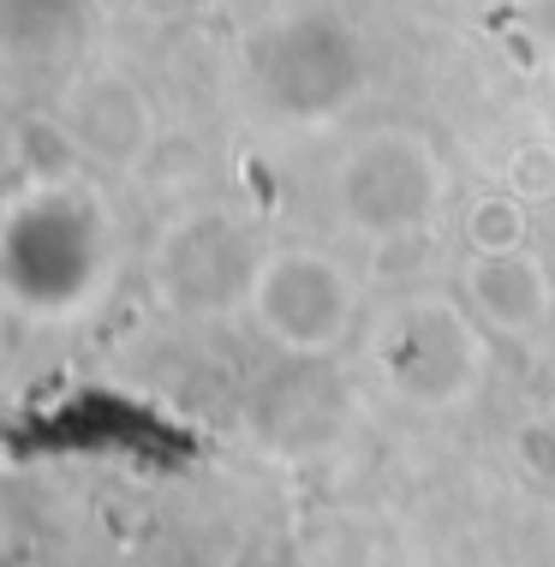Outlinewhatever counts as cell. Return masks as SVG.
Returning <instances> with one entry per match:
<instances>
[{"label":"cell","instance_id":"6da1fadb","mask_svg":"<svg viewBox=\"0 0 555 567\" xmlns=\"http://www.w3.org/2000/svg\"><path fill=\"white\" fill-rule=\"evenodd\" d=\"M114 281V216L79 174L37 179L0 216V293L30 323H66Z\"/></svg>","mask_w":555,"mask_h":567},{"label":"cell","instance_id":"7a4b0ae2","mask_svg":"<svg viewBox=\"0 0 555 567\" xmlns=\"http://www.w3.org/2000/svg\"><path fill=\"white\" fill-rule=\"evenodd\" d=\"M370 364L382 389L412 412H460L484 394L490 377V329L466 299L419 293L400 299L370 329Z\"/></svg>","mask_w":555,"mask_h":567},{"label":"cell","instance_id":"3957f363","mask_svg":"<svg viewBox=\"0 0 555 567\" xmlns=\"http://www.w3.org/2000/svg\"><path fill=\"white\" fill-rule=\"evenodd\" d=\"M442 197H449V162L424 132L407 126L352 137L329 174L335 221L370 245L419 239L442 216Z\"/></svg>","mask_w":555,"mask_h":567},{"label":"cell","instance_id":"277c9868","mask_svg":"<svg viewBox=\"0 0 555 567\" xmlns=\"http://www.w3.org/2000/svg\"><path fill=\"white\" fill-rule=\"evenodd\" d=\"M251 323L292 359H329L359 323L352 269L322 245H275L251 287Z\"/></svg>","mask_w":555,"mask_h":567},{"label":"cell","instance_id":"5b68a950","mask_svg":"<svg viewBox=\"0 0 555 567\" xmlns=\"http://www.w3.org/2000/svg\"><path fill=\"white\" fill-rule=\"evenodd\" d=\"M264 269V251L251 245V234L222 216V209H197L179 216L162 234L156 257H150V281L156 299L179 317H234L251 311V287Z\"/></svg>","mask_w":555,"mask_h":567},{"label":"cell","instance_id":"8992f818","mask_svg":"<svg viewBox=\"0 0 555 567\" xmlns=\"http://www.w3.org/2000/svg\"><path fill=\"white\" fill-rule=\"evenodd\" d=\"M460 287H466L460 299L490 329V341H537L555 323V275L532 245L502 257H472Z\"/></svg>","mask_w":555,"mask_h":567},{"label":"cell","instance_id":"52a82bcc","mask_svg":"<svg viewBox=\"0 0 555 567\" xmlns=\"http://www.w3.org/2000/svg\"><path fill=\"white\" fill-rule=\"evenodd\" d=\"M66 132L102 167H137L150 156V144H156V120H150L144 96L126 84H90L66 120Z\"/></svg>","mask_w":555,"mask_h":567},{"label":"cell","instance_id":"ba28073f","mask_svg":"<svg viewBox=\"0 0 555 567\" xmlns=\"http://www.w3.org/2000/svg\"><path fill=\"white\" fill-rule=\"evenodd\" d=\"M472 257H502V251H526V197L520 192H490L472 204L466 216Z\"/></svg>","mask_w":555,"mask_h":567}]
</instances>
